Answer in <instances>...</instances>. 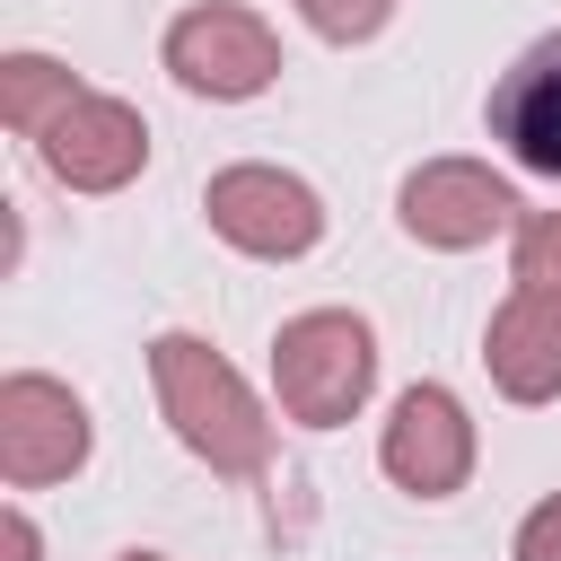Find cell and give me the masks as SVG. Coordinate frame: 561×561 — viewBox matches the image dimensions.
I'll list each match as a JSON object with an SVG mask.
<instances>
[{
	"mask_svg": "<svg viewBox=\"0 0 561 561\" xmlns=\"http://www.w3.org/2000/svg\"><path fill=\"white\" fill-rule=\"evenodd\" d=\"M149 377H158V412L175 421V438H184L210 473L254 482V473L272 465V421H263L254 386H245L210 342L158 333V342H149Z\"/></svg>",
	"mask_w": 561,
	"mask_h": 561,
	"instance_id": "obj_1",
	"label": "cell"
},
{
	"mask_svg": "<svg viewBox=\"0 0 561 561\" xmlns=\"http://www.w3.org/2000/svg\"><path fill=\"white\" fill-rule=\"evenodd\" d=\"M272 386H280V412L307 421V430L351 421L368 403V386H377V333H368V316H351V307L289 316L280 342H272Z\"/></svg>",
	"mask_w": 561,
	"mask_h": 561,
	"instance_id": "obj_2",
	"label": "cell"
},
{
	"mask_svg": "<svg viewBox=\"0 0 561 561\" xmlns=\"http://www.w3.org/2000/svg\"><path fill=\"white\" fill-rule=\"evenodd\" d=\"M167 70L175 88L210 96V105H237V96H263L280 79V44L254 9H228V0H202L167 26Z\"/></svg>",
	"mask_w": 561,
	"mask_h": 561,
	"instance_id": "obj_3",
	"label": "cell"
},
{
	"mask_svg": "<svg viewBox=\"0 0 561 561\" xmlns=\"http://www.w3.org/2000/svg\"><path fill=\"white\" fill-rule=\"evenodd\" d=\"M202 210H210V228H219L237 254H263V263H289V254H307V245L324 237L316 184H298V175H280V167H219L210 193H202Z\"/></svg>",
	"mask_w": 561,
	"mask_h": 561,
	"instance_id": "obj_4",
	"label": "cell"
},
{
	"mask_svg": "<svg viewBox=\"0 0 561 561\" xmlns=\"http://www.w3.org/2000/svg\"><path fill=\"white\" fill-rule=\"evenodd\" d=\"M403 237H421V245H447V254H465V245H491L500 228H526V202H517V184L508 175H491V167H473V158H430L412 184H403Z\"/></svg>",
	"mask_w": 561,
	"mask_h": 561,
	"instance_id": "obj_5",
	"label": "cell"
},
{
	"mask_svg": "<svg viewBox=\"0 0 561 561\" xmlns=\"http://www.w3.org/2000/svg\"><path fill=\"white\" fill-rule=\"evenodd\" d=\"M35 158H44L70 193H123V184L140 175V158H149V123H140L123 96L79 88V96L35 131Z\"/></svg>",
	"mask_w": 561,
	"mask_h": 561,
	"instance_id": "obj_6",
	"label": "cell"
},
{
	"mask_svg": "<svg viewBox=\"0 0 561 561\" xmlns=\"http://www.w3.org/2000/svg\"><path fill=\"white\" fill-rule=\"evenodd\" d=\"M79 465H88V403L70 386L18 368L0 386V473L18 491H44V482H61Z\"/></svg>",
	"mask_w": 561,
	"mask_h": 561,
	"instance_id": "obj_7",
	"label": "cell"
},
{
	"mask_svg": "<svg viewBox=\"0 0 561 561\" xmlns=\"http://www.w3.org/2000/svg\"><path fill=\"white\" fill-rule=\"evenodd\" d=\"M482 359H491V386L508 403H552L561 394V280L552 272L508 263V307L491 316Z\"/></svg>",
	"mask_w": 561,
	"mask_h": 561,
	"instance_id": "obj_8",
	"label": "cell"
},
{
	"mask_svg": "<svg viewBox=\"0 0 561 561\" xmlns=\"http://www.w3.org/2000/svg\"><path fill=\"white\" fill-rule=\"evenodd\" d=\"M377 465L412 491V500H447L465 491L473 473V421L447 386H412L394 412H386V438H377Z\"/></svg>",
	"mask_w": 561,
	"mask_h": 561,
	"instance_id": "obj_9",
	"label": "cell"
},
{
	"mask_svg": "<svg viewBox=\"0 0 561 561\" xmlns=\"http://www.w3.org/2000/svg\"><path fill=\"white\" fill-rule=\"evenodd\" d=\"M491 140L526 167V175H552L561 184V35L526 44L500 88H491Z\"/></svg>",
	"mask_w": 561,
	"mask_h": 561,
	"instance_id": "obj_10",
	"label": "cell"
},
{
	"mask_svg": "<svg viewBox=\"0 0 561 561\" xmlns=\"http://www.w3.org/2000/svg\"><path fill=\"white\" fill-rule=\"evenodd\" d=\"M70 96H79V79H70L61 61H44V53H9V61H0V123H9L18 140H35Z\"/></svg>",
	"mask_w": 561,
	"mask_h": 561,
	"instance_id": "obj_11",
	"label": "cell"
},
{
	"mask_svg": "<svg viewBox=\"0 0 561 561\" xmlns=\"http://www.w3.org/2000/svg\"><path fill=\"white\" fill-rule=\"evenodd\" d=\"M298 18H307L324 44H368V35L394 18V0H298Z\"/></svg>",
	"mask_w": 561,
	"mask_h": 561,
	"instance_id": "obj_12",
	"label": "cell"
},
{
	"mask_svg": "<svg viewBox=\"0 0 561 561\" xmlns=\"http://www.w3.org/2000/svg\"><path fill=\"white\" fill-rule=\"evenodd\" d=\"M517 561H561V491L526 508V526H517Z\"/></svg>",
	"mask_w": 561,
	"mask_h": 561,
	"instance_id": "obj_13",
	"label": "cell"
},
{
	"mask_svg": "<svg viewBox=\"0 0 561 561\" xmlns=\"http://www.w3.org/2000/svg\"><path fill=\"white\" fill-rule=\"evenodd\" d=\"M0 535H9V561H35V526H26L18 508H9V526H0Z\"/></svg>",
	"mask_w": 561,
	"mask_h": 561,
	"instance_id": "obj_14",
	"label": "cell"
},
{
	"mask_svg": "<svg viewBox=\"0 0 561 561\" xmlns=\"http://www.w3.org/2000/svg\"><path fill=\"white\" fill-rule=\"evenodd\" d=\"M123 561H167V552H123Z\"/></svg>",
	"mask_w": 561,
	"mask_h": 561,
	"instance_id": "obj_15",
	"label": "cell"
}]
</instances>
